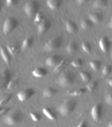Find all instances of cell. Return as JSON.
Returning <instances> with one entry per match:
<instances>
[{
  "label": "cell",
  "instance_id": "obj_13",
  "mask_svg": "<svg viewBox=\"0 0 112 127\" xmlns=\"http://www.w3.org/2000/svg\"><path fill=\"white\" fill-rule=\"evenodd\" d=\"M99 45L101 51L105 53L108 52L110 44L108 39L106 37H102L99 41Z\"/></svg>",
  "mask_w": 112,
  "mask_h": 127
},
{
  "label": "cell",
  "instance_id": "obj_29",
  "mask_svg": "<svg viewBox=\"0 0 112 127\" xmlns=\"http://www.w3.org/2000/svg\"><path fill=\"white\" fill-rule=\"evenodd\" d=\"M98 85V82L96 80H93L91 82H89L87 83L86 86V88L87 91L89 92H92L94 91L96 87H97Z\"/></svg>",
  "mask_w": 112,
  "mask_h": 127
},
{
  "label": "cell",
  "instance_id": "obj_28",
  "mask_svg": "<svg viewBox=\"0 0 112 127\" xmlns=\"http://www.w3.org/2000/svg\"><path fill=\"white\" fill-rule=\"evenodd\" d=\"M89 65L93 70L97 71L101 67V62L99 60H92L89 62Z\"/></svg>",
  "mask_w": 112,
  "mask_h": 127
},
{
  "label": "cell",
  "instance_id": "obj_3",
  "mask_svg": "<svg viewBox=\"0 0 112 127\" xmlns=\"http://www.w3.org/2000/svg\"><path fill=\"white\" fill-rule=\"evenodd\" d=\"M63 38L60 36H57L49 40L43 47V50L50 52L59 49L62 45Z\"/></svg>",
  "mask_w": 112,
  "mask_h": 127
},
{
  "label": "cell",
  "instance_id": "obj_49",
  "mask_svg": "<svg viewBox=\"0 0 112 127\" xmlns=\"http://www.w3.org/2000/svg\"></svg>",
  "mask_w": 112,
  "mask_h": 127
},
{
  "label": "cell",
  "instance_id": "obj_38",
  "mask_svg": "<svg viewBox=\"0 0 112 127\" xmlns=\"http://www.w3.org/2000/svg\"><path fill=\"white\" fill-rule=\"evenodd\" d=\"M10 107H5V108H2V109L0 111V117L5 115L6 113H7L10 110Z\"/></svg>",
  "mask_w": 112,
  "mask_h": 127
},
{
  "label": "cell",
  "instance_id": "obj_43",
  "mask_svg": "<svg viewBox=\"0 0 112 127\" xmlns=\"http://www.w3.org/2000/svg\"><path fill=\"white\" fill-rule=\"evenodd\" d=\"M108 127H112V120H111V121H110L108 123Z\"/></svg>",
  "mask_w": 112,
  "mask_h": 127
},
{
  "label": "cell",
  "instance_id": "obj_2",
  "mask_svg": "<svg viewBox=\"0 0 112 127\" xmlns=\"http://www.w3.org/2000/svg\"><path fill=\"white\" fill-rule=\"evenodd\" d=\"M76 102L71 99L64 101L57 107V110L59 114L63 116H67L71 114L75 109Z\"/></svg>",
  "mask_w": 112,
  "mask_h": 127
},
{
  "label": "cell",
  "instance_id": "obj_5",
  "mask_svg": "<svg viewBox=\"0 0 112 127\" xmlns=\"http://www.w3.org/2000/svg\"><path fill=\"white\" fill-rule=\"evenodd\" d=\"M19 24L18 20L13 17H8L6 18L2 26V32L5 35L11 33L15 30Z\"/></svg>",
  "mask_w": 112,
  "mask_h": 127
},
{
  "label": "cell",
  "instance_id": "obj_9",
  "mask_svg": "<svg viewBox=\"0 0 112 127\" xmlns=\"http://www.w3.org/2000/svg\"><path fill=\"white\" fill-rule=\"evenodd\" d=\"M102 105L99 103L95 104L92 108L91 111V115L93 120L96 122H99L102 117Z\"/></svg>",
  "mask_w": 112,
  "mask_h": 127
},
{
  "label": "cell",
  "instance_id": "obj_6",
  "mask_svg": "<svg viewBox=\"0 0 112 127\" xmlns=\"http://www.w3.org/2000/svg\"><path fill=\"white\" fill-rule=\"evenodd\" d=\"M23 119L22 114L19 111H14L7 115L4 119L5 124L14 126L20 123Z\"/></svg>",
  "mask_w": 112,
  "mask_h": 127
},
{
  "label": "cell",
  "instance_id": "obj_39",
  "mask_svg": "<svg viewBox=\"0 0 112 127\" xmlns=\"http://www.w3.org/2000/svg\"><path fill=\"white\" fill-rule=\"evenodd\" d=\"M18 0H6V5L8 7H11L15 5Z\"/></svg>",
  "mask_w": 112,
  "mask_h": 127
},
{
  "label": "cell",
  "instance_id": "obj_12",
  "mask_svg": "<svg viewBox=\"0 0 112 127\" xmlns=\"http://www.w3.org/2000/svg\"><path fill=\"white\" fill-rule=\"evenodd\" d=\"M1 87H6L8 83L11 79V73L7 69H4L1 73Z\"/></svg>",
  "mask_w": 112,
  "mask_h": 127
},
{
  "label": "cell",
  "instance_id": "obj_15",
  "mask_svg": "<svg viewBox=\"0 0 112 127\" xmlns=\"http://www.w3.org/2000/svg\"><path fill=\"white\" fill-rule=\"evenodd\" d=\"M69 64V60L67 59H62V60L53 69V71L55 73H59L63 71L64 69Z\"/></svg>",
  "mask_w": 112,
  "mask_h": 127
},
{
  "label": "cell",
  "instance_id": "obj_27",
  "mask_svg": "<svg viewBox=\"0 0 112 127\" xmlns=\"http://www.w3.org/2000/svg\"><path fill=\"white\" fill-rule=\"evenodd\" d=\"M79 76L81 80L85 83L89 82L91 79V74L86 71H81L79 72Z\"/></svg>",
  "mask_w": 112,
  "mask_h": 127
},
{
  "label": "cell",
  "instance_id": "obj_19",
  "mask_svg": "<svg viewBox=\"0 0 112 127\" xmlns=\"http://www.w3.org/2000/svg\"><path fill=\"white\" fill-rule=\"evenodd\" d=\"M6 48L11 56H15L18 54L20 50V46L17 43H12L7 45L6 46Z\"/></svg>",
  "mask_w": 112,
  "mask_h": 127
},
{
  "label": "cell",
  "instance_id": "obj_23",
  "mask_svg": "<svg viewBox=\"0 0 112 127\" xmlns=\"http://www.w3.org/2000/svg\"><path fill=\"white\" fill-rule=\"evenodd\" d=\"M78 45L74 41H71L67 45L66 50L69 54H74L78 50Z\"/></svg>",
  "mask_w": 112,
  "mask_h": 127
},
{
  "label": "cell",
  "instance_id": "obj_11",
  "mask_svg": "<svg viewBox=\"0 0 112 127\" xmlns=\"http://www.w3.org/2000/svg\"><path fill=\"white\" fill-rule=\"evenodd\" d=\"M0 54L3 61L6 64H9L11 60V55L8 51L6 47L1 45L0 46Z\"/></svg>",
  "mask_w": 112,
  "mask_h": 127
},
{
  "label": "cell",
  "instance_id": "obj_31",
  "mask_svg": "<svg viewBox=\"0 0 112 127\" xmlns=\"http://www.w3.org/2000/svg\"><path fill=\"white\" fill-rule=\"evenodd\" d=\"M81 48L83 51L87 53L90 54L91 52V48L90 44L85 41H83L81 43Z\"/></svg>",
  "mask_w": 112,
  "mask_h": 127
},
{
  "label": "cell",
  "instance_id": "obj_30",
  "mask_svg": "<svg viewBox=\"0 0 112 127\" xmlns=\"http://www.w3.org/2000/svg\"><path fill=\"white\" fill-rule=\"evenodd\" d=\"M19 83V80L18 78H14L11 79L7 85V88L8 89H13L15 88Z\"/></svg>",
  "mask_w": 112,
  "mask_h": 127
},
{
  "label": "cell",
  "instance_id": "obj_14",
  "mask_svg": "<svg viewBox=\"0 0 112 127\" xmlns=\"http://www.w3.org/2000/svg\"><path fill=\"white\" fill-rule=\"evenodd\" d=\"M103 16L102 13L95 12L90 13L88 16V18L94 24H99L103 20Z\"/></svg>",
  "mask_w": 112,
  "mask_h": 127
},
{
  "label": "cell",
  "instance_id": "obj_41",
  "mask_svg": "<svg viewBox=\"0 0 112 127\" xmlns=\"http://www.w3.org/2000/svg\"><path fill=\"white\" fill-rule=\"evenodd\" d=\"M76 0V2H77V3H78L79 4H82L87 2L90 0Z\"/></svg>",
  "mask_w": 112,
  "mask_h": 127
},
{
  "label": "cell",
  "instance_id": "obj_45",
  "mask_svg": "<svg viewBox=\"0 0 112 127\" xmlns=\"http://www.w3.org/2000/svg\"><path fill=\"white\" fill-rule=\"evenodd\" d=\"M1 73H0V87H1Z\"/></svg>",
  "mask_w": 112,
  "mask_h": 127
},
{
  "label": "cell",
  "instance_id": "obj_47",
  "mask_svg": "<svg viewBox=\"0 0 112 127\" xmlns=\"http://www.w3.org/2000/svg\"><path fill=\"white\" fill-rule=\"evenodd\" d=\"M2 108H3V107H2L1 106H0V111L2 109Z\"/></svg>",
  "mask_w": 112,
  "mask_h": 127
},
{
  "label": "cell",
  "instance_id": "obj_35",
  "mask_svg": "<svg viewBox=\"0 0 112 127\" xmlns=\"http://www.w3.org/2000/svg\"><path fill=\"white\" fill-rule=\"evenodd\" d=\"M12 96V94H9L6 95L4 97H2V98H1L0 99V106H2V105L7 103L11 99Z\"/></svg>",
  "mask_w": 112,
  "mask_h": 127
},
{
  "label": "cell",
  "instance_id": "obj_42",
  "mask_svg": "<svg viewBox=\"0 0 112 127\" xmlns=\"http://www.w3.org/2000/svg\"><path fill=\"white\" fill-rule=\"evenodd\" d=\"M108 83L110 86L112 87V78H111L108 80Z\"/></svg>",
  "mask_w": 112,
  "mask_h": 127
},
{
  "label": "cell",
  "instance_id": "obj_22",
  "mask_svg": "<svg viewBox=\"0 0 112 127\" xmlns=\"http://www.w3.org/2000/svg\"><path fill=\"white\" fill-rule=\"evenodd\" d=\"M42 112L48 119L52 121L56 120L57 116L50 108L48 107H44L42 109Z\"/></svg>",
  "mask_w": 112,
  "mask_h": 127
},
{
  "label": "cell",
  "instance_id": "obj_24",
  "mask_svg": "<svg viewBox=\"0 0 112 127\" xmlns=\"http://www.w3.org/2000/svg\"><path fill=\"white\" fill-rule=\"evenodd\" d=\"M93 23L89 19L85 18L80 21V26L82 29L86 30L91 28L93 25Z\"/></svg>",
  "mask_w": 112,
  "mask_h": 127
},
{
  "label": "cell",
  "instance_id": "obj_17",
  "mask_svg": "<svg viewBox=\"0 0 112 127\" xmlns=\"http://www.w3.org/2000/svg\"><path fill=\"white\" fill-rule=\"evenodd\" d=\"M47 70L41 67H38L32 71V74L34 76L37 78H41L46 76L47 74Z\"/></svg>",
  "mask_w": 112,
  "mask_h": 127
},
{
  "label": "cell",
  "instance_id": "obj_1",
  "mask_svg": "<svg viewBox=\"0 0 112 127\" xmlns=\"http://www.w3.org/2000/svg\"><path fill=\"white\" fill-rule=\"evenodd\" d=\"M75 80V75L70 70L62 72L56 79L57 83L61 86L66 87L72 85Z\"/></svg>",
  "mask_w": 112,
  "mask_h": 127
},
{
  "label": "cell",
  "instance_id": "obj_20",
  "mask_svg": "<svg viewBox=\"0 0 112 127\" xmlns=\"http://www.w3.org/2000/svg\"><path fill=\"white\" fill-rule=\"evenodd\" d=\"M63 0H46V4L48 7L52 9H58L62 4Z\"/></svg>",
  "mask_w": 112,
  "mask_h": 127
},
{
  "label": "cell",
  "instance_id": "obj_4",
  "mask_svg": "<svg viewBox=\"0 0 112 127\" xmlns=\"http://www.w3.org/2000/svg\"><path fill=\"white\" fill-rule=\"evenodd\" d=\"M40 4L37 0H32L27 2L24 5L23 10L29 17H34L39 11Z\"/></svg>",
  "mask_w": 112,
  "mask_h": 127
},
{
  "label": "cell",
  "instance_id": "obj_21",
  "mask_svg": "<svg viewBox=\"0 0 112 127\" xmlns=\"http://www.w3.org/2000/svg\"><path fill=\"white\" fill-rule=\"evenodd\" d=\"M58 93L56 89L51 87H46L42 91V95L45 97H51L55 95Z\"/></svg>",
  "mask_w": 112,
  "mask_h": 127
},
{
  "label": "cell",
  "instance_id": "obj_7",
  "mask_svg": "<svg viewBox=\"0 0 112 127\" xmlns=\"http://www.w3.org/2000/svg\"><path fill=\"white\" fill-rule=\"evenodd\" d=\"M35 93L36 90L34 88H27L19 91L17 94V97L19 101L24 102L31 98Z\"/></svg>",
  "mask_w": 112,
  "mask_h": 127
},
{
  "label": "cell",
  "instance_id": "obj_48",
  "mask_svg": "<svg viewBox=\"0 0 112 127\" xmlns=\"http://www.w3.org/2000/svg\"></svg>",
  "mask_w": 112,
  "mask_h": 127
},
{
  "label": "cell",
  "instance_id": "obj_46",
  "mask_svg": "<svg viewBox=\"0 0 112 127\" xmlns=\"http://www.w3.org/2000/svg\"><path fill=\"white\" fill-rule=\"evenodd\" d=\"M1 8H2V2H1V0H0V12L1 10Z\"/></svg>",
  "mask_w": 112,
  "mask_h": 127
},
{
  "label": "cell",
  "instance_id": "obj_16",
  "mask_svg": "<svg viewBox=\"0 0 112 127\" xmlns=\"http://www.w3.org/2000/svg\"><path fill=\"white\" fill-rule=\"evenodd\" d=\"M34 42V38L32 36H30L25 38L23 41L21 48L23 51L27 50L30 49L33 45Z\"/></svg>",
  "mask_w": 112,
  "mask_h": 127
},
{
  "label": "cell",
  "instance_id": "obj_36",
  "mask_svg": "<svg viewBox=\"0 0 112 127\" xmlns=\"http://www.w3.org/2000/svg\"><path fill=\"white\" fill-rule=\"evenodd\" d=\"M30 116L32 120L34 122H39L41 119V117L38 113L34 112H31L30 113Z\"/></svg>",
  "mask_w": 112,
  "mask_h": 127
},
{
  "label": "cell",
  "instance_id": "obj_8",
  "mask_svg": "<svg viewBox=\"0 0 112 127\" xmlns=\"http://www.w3.org/2000/svg\"><path fill=\"white\" fill-rule=\"evenodd\" d=\"M51 26V22L48 18H44L37 24V31L39 35H43L46 33Z\"/></svg>",
  "mask_w": 112,
  "mask_h": 127
},
{
  "label": "cell",
  "instance_id": "obj_32",
  "mask_svg": "<svg viewBox=\"0 0 112 127\" xmlns=\"http://www.w3.org/2000/svg\"><path fill=\"white\" fill-rule=\"evenodd\" d=\"M44 18L43 14L40 11H38L34 16V22L35 23L38 24Z\"/></svg>",
  "mask_w": 112,
  "mask_h": 127
},
{
  "label": "cell",
  "instance_id": "obj_34",
  "mask_svg": "<svg viewBox=\"0 0 112 127\" xmlns=\"http://www.w3.org/2000/svg\"><path fill=\"white\" fill-rule=\"evenodd\" d=\"M112 71V67L110 65H106L102 69V73L104 76L109 75Z\"/></svg>",
  "mask_w": 112,
  "mask_h": 127
},
{
  "label": "cell",
  "instance_id": "obj_44",
  "mask_svg": "<svg viewBox=\"0 0 112 127\" xmlns=\"http://www.w3.org/2000/svg\"><path fill=\"white\" fill-rule=\"evenodd\" d=\"M109 26H110V28H111L112 29V19H111V21L109 23Z\"/></svg>",
  "mask_w": 112,
  "mask_h": 127
},
{
  "label": "cell",
  "instance_id": "obj_18",
  "mask_svg": "<svg viewBox=\"0 0 112 127\" xmlns=\"http://www.w3.org/2000/svg\"><path fill=\"white\" fill-rule=\"evenodd\" d=\"M65 26L67 31L70 33H75L78 30V27L76 24L71 20H68L66 22Z\"/></svg>",
  "mask_w": 112,
  "mask_h": 127
},
{
  "label": "cell",
  "instance_id": "obj_40",
  "mask_svg": "<svg viewBox=\"0 0 112 127\" xmlns=\"http://www.w3.org/2000/svg\"><path fill=\"white\" fill-rule=\"evenodd\" d=\"M87 126L86 122L85 121H82L77 126V127H86Z\"/></svg>",
  "mask_w": 112,
  "mask_h": 127
},
{
  "label": "cell",
  "instance_id": "obj_37",
  "mask_svg": "<svg viewBox=\"0 0 112 127\" xmlns=\"http://www.w3.org/2000/svg\"><path fill=\"white\" fill-rule=\"evenodd\" d=\"M105 100L108 105L112 106V92H110L106 96Z\"/></svg>",
  "mask_w": 112,
  "mask_h": 127
},
{
  "label": "cell",
  "instance_id": "obj_33",
  "mask_svg": "<svg viewBox=\"0 0 112 127\" xmlns=\"http://www.w3.org/2000/svg\"><path fill=\"white\" fill-rule=\"evenodd\" d=\"M71 64L75 68H80L83 65V61L81 59H77L71 62Z\"/></svg>",
  "mask_w": 112,
  "mask_h": 127
},
{
  "label": "cell",
  "instance_id": "obj_25",
  "mask_svg": "<svg viewBox=\"0 0 112 127\" xmlns=\"http://www.w3.org/2000/svg\"><path fill=\"white\" fill-rule=\"evenodd\" d=\"M109 2L108 0H96L93 3L92 6L95 9H100L106 7Z\"/></svg>",
  "mask_w": 112,
  "mask_h": 127
},
{
  "label": "cell",
  "instance_id": "obj_10",
  "mask_svg": "<svg viewBox=\"0 0 112 127\" xmlns=\"http://www.w3.org/2000/svg\"><path fill=\"white\" fill-rule=\"evenodd\" d=\"M62 58L58 55H54L49 57L45 60V64L50 67L56 66L61 61Z\"/></svg>",
  "mask_w": 112,
  "mask_h": 127
},
{
  "label": "cell",
  "instance_id": "obj_26",
  "mask_svg": "<svg viewBox=\"0 0 112 127\" xmlns=\"http://www.w3.org/2000/svg\"><path fill=\"white\" fill-rule=\"evenodd\" d=\"M86 89L84 88H80L74 91H68L66 94L72 96H80L86 92Z\"/></svg>",
  "mask_w": 112,
  "mask_h": 127
}]
</instances>
